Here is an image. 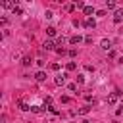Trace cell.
Wrapping results in <instances>:
<instances>
[{
	"label": "cell",
	"mask_w": 123,
	"mask_h": 123,
	"mask_svg": "<svg viewBox=\"0 0 123 123\" xmlns=\"http://www.w3.org/2000/svg\"><path fill=\"white\" fill-rule=\"evenodd\" d=\"M12 12H13V13H23V10H21V8H19V6H15V8H13V10H12Z\"/></svg>",
	"instance_id": "17"
},
{
	"label": "cell",
	"mask_w": 123,
	"mask_h": 123,
	"mask_svg": "<svg viewBox=\"0 0 123 123\" xmlns=\"http://www.w3.org/2000/svg\"><path fill=\"white\" fill-rule=\"evenodd\" d=\"M42 48H44V50H54V42H52V40H46V42L42 44Z\"/></svg>",
	"instance_id": "4"
},
{
	"label": "cell",
	"mask_w": 123,
	"mask_h": 123,
	"mask_svg": "<svg viewBox=\"0 0 123 123\" xmlns=\"http://www.w3.org/2000/svg\"><path fill=\"white\" fill-rule=\"evenodd\" d=\"M85 27H88V29H94V27H96V21H94L92 17H88V19L85 21Z\"/></svg>",
	"instance_id": "2"
},
{
	"label": "cell",
	"mask_w": 123,
	"mask_h": 123,
	"mask_svg": "<svg viewBox=\"0 0 123 123\" xmlns=\"http://www.w3.org/2000/svg\"><path fill=\"white\" fill-rule=\"evenodd\" d=\"M31 110H33V111H35V113H40V111H42V108H40V106H33V108H31Z\"/></svg>",
	"instance_id": "16"
},
{
	"label": "cell",
	"mask_w": 123,
	"mask_h": 123,
	"mask_svg": "<svg viewBox=\"0 0 123 123\" xmlns=\"http://www.w3.org/2000/svg\"><path fill=\"white\" fill-rule=\"evenodd\" d=\"M83 12H85L86 15H90V13H94V8H92V6H85V10H83Z\"/></svg>",
	"instance_id": "10"
},
{
	"label": "cell",
	"mask_w": 123,
	"mask_h": 123,
	"mask_svg": "<svg viewBox=\"0 0 123 123\" xmlns=\"http://www.w3.org/2000/svg\"><path fill=\"white\" fill-rule=\"evenodd\" d=\"M35 79H37V81H44V79H46V73H44V71H38V73L35 75Z\"/></svg>",
	"instance_id": "8"
},
{
	"label": "cell",
	"mask_w": 123,
	"mask_h": 123,
	"mask_svg": "<svg viewBox=\"0 0 123 123\" xmlns=\"http://www.w3.org/2000/svg\"><path fill=\"white\" fill-rule=\"evenodd\" d=\"M121 19H123V10H115V13H113V21L119 23Z\"/></svg>",
	"instance_id": "1"
},
{
	"label": "cell",
	"mask_w": 123,
	"mask_h": 123,
	"mask_svg": "<svg viewBox=\"0 0 123 123\" xmlns=\"http://www.w3.org/2000/svg\"><path fill=\"white\" fill-rule=\"evenodd\" d=\"M31 63V58H23V65H29Z\"/></svg>",
	"instance_id": "20"
},
{
	"label": "cell",
	"mask_w": 123,
	"mask_h": 123,
	"mask_svg": "<svg viewBox=\"0 0 123 123\" xmlns=\"http://www.w3.org/2000/svg\"><path fill=\"white\" fill-rule=\"evenodd\" d=\"M102 48H104V50H110V48H111V40L104 38V40H102Z\"/></svg>",
	"instance_id": "5"
},
{
	"label": "cell",
	"mask_w": 123,
	"mask_h": 123,
	"mask_svg": "<svg viewBox=\"0 0 123 123\" xmlns=\"http://www.w3.org/2000/svg\"><path fill=\"white\" fill-rule=\"evenodd\" d=\"M19 110H23V111H27V110H31V108H29V106H27L25 102H19Z\"/></svg>",
	"instance_id": "13"
},
{
	"label": "cell",
	"mask_w": 123,
	"mask_h": 123,
	"mask_svg": "<svg viewBox=\"0 0 123 123\" xmlns=\"http://www.w3.org/2000/svg\"><path fill=\"white\" fill-rule=\"evenodd\" d=\"M46 33H48L50 37H54V35H56V29H54V27H48V29H46Z\"/></svg>",
	"instance_id": "15"
},
{
	"label": "cell",
	"mask_w": 123,
	"mask_h": 123,
	"mask_svg": "<svg viewBox=\"0 0 123 123\" xmlns=\"http://www.w3.org/2000/svg\"><path fill=\"white\" fill-rule=\"evenodd\" d=\"M106 8L108 10H115V2H106Z\"/></svg>",
	"instance_id": "14"
},
{
	"label": "cell",
	"mask_w": 123,
	"mask_h": 123,
	"mask_svg": "<svg viewBox=\"0 0 123 123\" xmlns=\"http://www.w3.org/2000/svg\"><path fill=\"white\" fill-rule=\"evenodd\" d=\"M77 83H79V85L85 83V77H83V75H77Z\"/></svg>",
	"instance_id": "18"
},
{
	"label": "cell",
	"mask_w": 123,
	"mask_h": 123,
	"mask_svg": "<svg viewBox=\"0 0 123 123\" xmlns=\"http://www.w3.org/2000/svg\"><path fill=\"white\" fill-rule=\"evenodd\" d=\"M75 67H77V63H75V62H69V63H67V71H73Z\"/></svg>",
	"instance_id": "12"
},
{
	"label": "cell",
	"mask_w": 123,
	"mask_h": 123,
	"mask_svg": "<svg viewBox=\"0 0 123 123\" xmlns=\"http://www.w3.org/2000/svg\"><path fill=\"white\" fill-rule=\"evenodd\" d=\"M115 100H117V94H110L108 96V104H115Z\"/></svg>",
	"instance_id": "11"
},
{
	"label": "cell",
	"mask_w": 123,
	"mask_h": 123,
	"mask_svg": "<svg viewBox=\"0 0 123 123\" xmlns=\"http://www.w3.org/2000/svg\"><path fill=\"white\" fill-rule=\"evenodd\" d=\"M2 6H4V8H12V10H13V8H15V2H12V0H6V2H2Z\"/></svg>",
	"instance_id": "7"
},
{
	"label": "cell",
	"mask_w": 123,
	"mask_h": 123,
	"mask_svg": "<svg viewBox=\"0 0 123 123\" xmlns=\"http://www.w3.org/2000/svg\"><path fill=\"white\" fill-rule=\"evenodd\" d=\"M65 77L67 75H58L56 77V85H65Z\"/></svg>",
	"instance_id": "6"
},
{
	"label": "cell",
	"mask_w": 123,
	"mask_h": 123,
	"mask_svg": "<svg viewBox=\"0 0 123 123\" xmlns=\"http://www.w3.org/2000/svg\"><path fill=\"white\" fill-rule=\"evenodd\" d=\"M81 123H90V121H86V119H83V121H81Z\"/></svg>",
	"instance_id": "21"
},
{
	"label": "cell",
	"mask_w": 123,
	"mask_h": 123,
	"mask_svg": "<svg viewBox=\"0 0 123 123\" xmlns=\"http://www.w3.org/2000/svg\"><path fill=\"white\" fill-rule=\"evenodd\" d=\"M90 111V106H83V108H79V113L81 115H85V113H88Z\"/></svg>",
	"instance_id": "9"
},
{
	"label": "cell",
	"mask_w": 123,
	"mask_h": 123,
	"mask_svg": "<svg viewBox=\"0 0 123 123\" xmlns=\"http://www.w3.org/2000/svg\"><path fill=\"white\" fill-rule=\"evenodd\" d=\"M73 8H75L73 4H67V6H65V10H67V12H73Z\"/></svg>",
	"instance_id": "19"
},
{
	"label": "cell",
	"mask_w": 123,
	"mask_h": 123,
	"mask_svg": "<svg viewBox=\"0 0 123 123\" xmlns=\"http://www.w3.org/2000/svg\"><path fill=\"white\" fill-rule=\"evenodd\" d=\"M81 40H83V38H81V37H79V35H73V37H71V38H69V42H71V44H79V42H81Z\"/></svg>",
	"instance_id": "3"
}]
</instances>
